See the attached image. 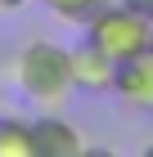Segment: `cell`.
Returning a JSON list of instances; mask_svg holds the SVG:
<instances>
[{
	"label": "cell",
	"mask_w": 153,
	"mask_h": 157,
	"mask_svg": "<svg viewBox=\"0 0 153 157\" xmlns=\"http://www.w3.org/2000/svg\"><path fill=\"white\" fill-rule=\"evenodd\" d=\"M122 5H126V9H135L140 18H149V23H153V0H122Z\"/></svg>",
	"instance_id": "8"
},
{
	"label": "cell",
	"mask_w": 153,
	"mask_h": 157,
	"mask_svg": "<svg viewBox=\"0 0 153 157\" xmlns=\"http://www.w3.org/2000/svg\"><path fill=\"white\" fill-rule=\"evenodd\" d=\"M27 0H0V13H14V9H23Z\"/></svg>",
	"instance_id": "9"
},
{
	"label": "cell",
	"mask_w": 153,
	"mask_h": 157,
	"mask_svg": "<svg viewBox=\"0 0 153 157\" xmlns=\"http://www.w3.org/2000/svg\"><path fill=\"white\" fill-rule=\"evenodd\" d=\"M144 153H149V157H153V148H144Z\"/></svg>",
	"instance_id": "10"
},
{
	"label": "cell",
	"mask_w": 153,
	"mask_h": 157,
	"mask_svg": "<svg viewBox=\"0 0 153 157\" xmlns=\"http://www.w3.org/2000/svg\"><path fill=\"white\" fill-rule=\"evenodd\" d=\"M68 72H72V90L77 94H108L113 81H117V63L95 40H81V45L68 49Z\"/></svg>",
	"instance_id": "3"
},
{
	"label": "cell",
	"mask_w": 153,
	"mask_h": 157,
	"mask_svg": "<svg viewBox=\"0 0 153 157\" xmlns=\"http://www.w3.org/2000/svg\"><path fill=\"white\" fill-rule=\"evenodd\" d=\"M86 40H95L113 63H126L131 54H140V49L153 45V23L140 18L135 9H126L122 0H108L104 9L86 23Z\"/></svg>",
	"instance_id": "2"
},
{
	"label": "cell",
	"mask_w": 153,
	"mask_h": 157,
	"mask_svg": "<svg viewBox=\"0 0 153 157\" xmlns=\"http://www.w3.org/2000/svg\"><path fill=\"white\" fill-rule=\"evenodd\" d=\"M113 94H117L131 112H153V45L140 49V54H131L126 63H117Z\"/></svg>",
	"instance_id": "5"
},
{
	"label": "cell",
	"mask_w": 153,
	"mask_h": 157,
	"mask_svg": "<svg viewBox=\"0 0 153 157\" xmlns=\"http://www.w3.org/2000/svg\"><path fill=\"white\" fill-rule=\"evenodd\" d=\"M32 139H36V157H81L86 153V135L59 108H45L32 121Z\"/></svg>",
	"instance_id": "4"
},
{
	"label": "cell",
	"mask_w": 153,
	"mask_h": 157,
	"mask_svg": "<svg viewBox=\"0 0 153 157\" xmlns=\"http://www.w3.org/2000/svg\"><path fill=\"white\" fill-rule=\"evenodd\" d=\"M41 5H45L50 13H54V18H63V23H77V27H86L95 18V13L104 9L108 0H41Z\"/></svg>",
	"instance_id": "7"
},
{
	"label": "cell",
	"mask_w": 153,
	"mask_h": 157,
	"mask_svg": "<svg viewBox=\"0 0 153 157\" xmlns=\"http://www.w3.org/2000/svg\"><path fill=\"white\" fill-rule=\"evenodd\" d=\"M18 90L41 108H59L72 94V72H68V49L54 40H32L18 54Z\"/></svg>",
	"instance_id": "1"
},
{
	"label": "cell",
	"mask_w": 153,
	"mask_h": 157,
	"mask_svg": "<svg viewBox=\"0 0 153 157\" xmlns=\"http://www.w3.org/2000/svg\"><path fill=\"white\" fill-rule=\"evenodd\" d=\"M0 157H36L32 121H23V117H0Z\"/></svg>",
	"instance_id": "6"
}]
</instances>
